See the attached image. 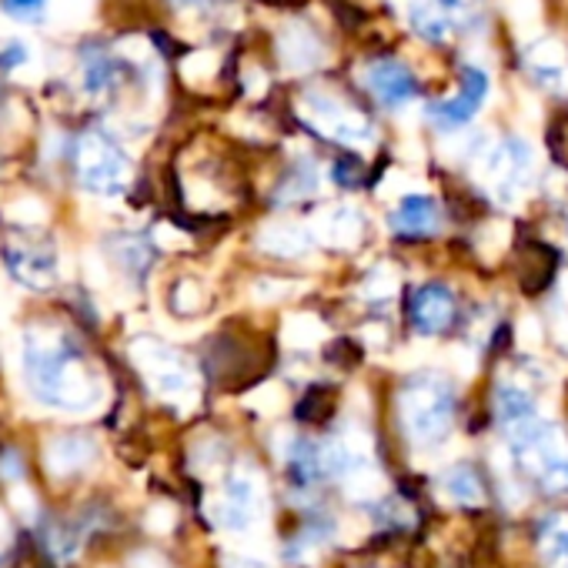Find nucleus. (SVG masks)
Segmentation results:
<instances>
[{"label":"nucleus","mask_w":568,"mask_h":568,"mask_svg":"<svg viewBox=\"0 0 568 568\" xmlns=\"http://www.w3.org/2000/svg\"><path fill=\"white\" fill-rule=\"evenodd\" d=\"M24 368L31 392L44 405L64 412H88L101 398V382L94 368L64 332L31 328L24 338Z\"/></svg>","instance_id":"1"},{"label":"nucleus","mask_w":568,"mask_h":568,"mask_svg":"<svg viewBox=\"0 0 568 568\" xmlns=\"http://www.w3.org/2000/svg\"><path fill=\"white\" fill-rule=\"evenodd\" d=\"M515 465L545 491H568V438L551 422H521L511 428Z\"/></svg>","instance_id":"2"},{"label":"nucleus","mask_w":568,"mask_h":568,"mask_svg":"<svg viewBox=\"0 0 568 568\" xmlns=\"http://www.w3.org/2000/svg\"><path fill=\"white\" fill-rule=\"evenodd\" d=\"M402 425L412 442L438 445L452 432L455 418V395L435 375H418L402 388Z\"/></svg>","instance_id":"3"},{"label":"nucleus","mask_w":568,"mask_h":568,"mask_svg":"<svg viewBox=\"0 0 568 568\" xmlns=\"http://www.w3.org/2000/svg\"><path fill=\"white\" fill-rule=\"evenodd\" d=\"M74 171L78 181L91 191V194H121L131 184V161L124 154V148L108 134V131H84L78 138L74 148Z\"/></svg>","instance_id":"4"},{"label":"nucleus","mask_w":568,"mask_h":568,"mask_svg":"<svg viewBox=\"0 0 568 568\" xmlns=\"http://www.w3.org/2000/svg\"><path fill=\"white\" fill-rule=\"evenodd\" d=\"M305 114L312 121V128L332 141H345V144H368L375 138V128L365 114H358L355 108L335 101V98H322V94H308L305 101Z\"/></svg>","instance_id":"5"},{"label":"nucleus","mask_w":568,"mask_h":568,"mask_svg":"<svg viewBox=\"0 0 568 568\" xmlns=\"http://www.w3.org/2000/svg\"><path fill=\"white\" fill-rule=\"evenodd\" d=\"M134 358H138L141 372L148 375V382L154 385L158 395L187 398L194 392V375H191L187 362L178 352H171V348H164L158 342H138Z\"/></svg>","instance_id":"6"},{"label":"nucleus","mask_w":568,"mask_h":568,"mask_svg":"<svg viewBox=\"0 0 568 568\" xmlns=\"http://www.w3.org/2000/svg\"><path fill=\"white\" fill-rule=\"evenodd\" d=\"M4 257H8L11 277H18L21 284H28V288H34V292L54 288V281H58V257H54V247L48 241L34 237V241L8 244L4 247Z\"/></svg>","instance_id":"7"},{"label":"nucleus","mask_w":568,"mask_h":568,"mask_svg":"<svg viewBox=\"0 0 568 568\" xmlns=\"http://www.w3.org/2000/svg\"><path fill=\"white\" fill-rule=\"evenodd\" d=\"M488 94V78L481 71H465L462 74V94L458 98H448V101H438L428 108V118L442 128H462L475 118V111L481 108Z\"/></svg>","instance_id":"8"},{"label":"nucleus","mask_w":568,"mask_h":568,"mask_svg":"<svg viewBox=\"0 0 568 568\" xmlns=\"http://www.w3.org/2000/svg\"><path fill=\"white\" fill-rule=\"evenodd\" d=\"M412 322L422 335H442L455 322V295L438 281L425 284L412 298Z\"/></svg>","instance_id":"9"},{"label":"nucleus","mask_w":568,"mask_h":568,"mask_svg":"<svg viewBox=\"0 0 568 568\" xmlns=\"http://www.w3.org/2000/svg\"><path fill=\"white\" fill-rule=\"evenodd\" d=\"M368 91L385 104V108H402L415 98L418 84L412 78V71L398 61H375L365 74Z\"/></svg>","instance_id":"10"},{"label":"nucleus","mask_w":568,"mask_h":568,"mask_svg":"<svg viewBox=\"0 0 568 568\" xmlns=\"http://www.w3.org/2000/svg\"><path fill=\"white\" fill-rule=\"evenodd\" d=\"M528 68H531V78L548 88V91H565L568 88V61H565V51L555 38H541L538 44L528 48Z\"/></svg>","instance_id":"11"},{"label":"nucleus","mask_w":568,"mask_h":568,"mask_svg":"<svg viewBox=\"0 0 568 568\" xmlns=\"http://www.w3.org/2000/svg\"><path fill=\"white\" fill-rule=\"evenodd\" d=\"M392 227L405 237H425L438 227V204L425 194H408L392 214Z\"/></svg>","instance_id":"12"},{"label":"nucleus","mask_w":568,"mask_h":568,"mask_svg":"<svg viewBox=\"0 0 568 568\" xmlns=\"http://www.w3.org/2000/svg\"><path fill=\"white\" fill-rule=\"evenodd\" d=\"M261 515V495L251 478H231L224 491V521L231 528H251V521Z\"/></svg>","instance_id":"13"},{"label":"nucleus","mask_w":568,"mask_h":568,"mask_svg":"<svg viewBox=\"0 0 568 568\" xmlns=\"http://www.w3.org/2000/svg\"><path fill=\"white\" fill-rule=\"evenodd\" d=\"M538 545H541V558H545L551 568H568V515L548 518V521L541 525Z\"/></svg>","instance_id":"14"},{"label":"nucleus","mask_w":568,"mask_h":568,"mask_svg":"<svg viewBox=\"0 0 568 568\" xmlns=\"http://www.w3.org/2000/svg\"><path fill=\"white\" fill-rule=\"evenodd\" d=\"M445 491L458 501V505H481L485 501V488H481V478H478V471L475 468H468V465H458V468H452L448 471V478H445Z\"/></svg>","instance_id":"15"},{"label":"nucleus","mask_w":568,"mask_h":568,"mask_svg":"<svg viewBox=\"0 0 568 568\" xmlns=\"http://www.w3.org/2000/svg\"><path fill=\"white\" fill-rule=\"evenodd\" d=\"M495 408H498V418L505 425H521L531 418V395L518 385H501L498 388V398H495Z\"/></svg>","instance_id":"16"},{"label":"nucleus","mask_w":568,"mask_h":568,"mask_svg":"<svg viewBox=\"0 0 568 568\" xmlns=\"http://www.w3.org/2000/svg\"><path fill=\"white\" fill-rule=\"evenodd\" d=\"M412 28H415L425 41L442 44V41H448V34H452V18H448L438 4H422V8L412 11Z\"/></svg>","instance_id":"17"},{"label":"nucleus","mask_w":568,"mask_h":568,"mask_svg":"<svg viewBox=\"0 0 568 568\" xmlns=\"http://www.w3.org/2000/svg\"><path fill=\"white\" fill-rule=\"evenodd\" d=\"M322 234L332 244H352L362 237V217L352 207H335L325 221H322Z\"/></svg>","instance_id":"18"},{"label":"nucleus","mask_w":568,"mask_h":568,"mask_svg":"<svg viewBox=\"0 0 568 568\" xmlns=\"http://www.w3.org/2000/svg\"><path fill=\"white\" fill-rule=\"evenodd\" d=\"M264 241H267V247H271L274 254H284V257L305 254L308 244H312V237H308L298 224H274V227L264 234Z\"/></svg>","instance_id":"19"},{"label":"nucleus","mask_w":568,"mask_h":568,"mask_svg":"<svg viewBox=\"0 0 568 568\" xmlns=\"http://www.w3.org/2000/svg\"><path fill=\"white\" fill-rule=\"evenodd\" d=\"M111 81H114V64H111V58L101 54V51L88 54V58H84V84H88V91H91V94H104V91L111 88Z\"/></svg>","instance_id":"20"},{"label":"nucleus","mask_w":568,"mask_h":568,"mask_svg":"<svg viewBox=\"0 0 568 568\" xmlns=\"http://www.w3.org/2000/svg\"><path fill=\"white\" fill-rule=\"evenodd\" d=\"M0 8L18 21H38L44 14V0H0Z\"/></svg>","instance_id":"21"},{"label":"nucleus","mask_w":568,"mask_h":568,"mask_svg":"<svg viewBox=\"0 0 568 568\" xmlns=\"http://www.w3.org/2000/svg\"><path fill=\"white\" fill-rule=\"evenodd\" d=\"M435 4L455 21V18H465L468 11H471V0H435Z\"/></svg>","instance_id":"22"},{"label":"nucleus","mask_w":568,"mask_h":568,"mask_svg":"<svg viewBox=\"0 0 568 568\" xmlns=\"http://www.w3.org/2000/svg\"><path fill=\"white\" fill-rule=\"evenodd\" d=\"M338 181H342V184H358V181H362V164L345 161V164L338 168Z\"/></svg>","instance_id":"23"},{"label":"nucleus","mask_w":568,"mask_h":568,"mask_svg":"<svg viewBox=\"0 0 568 568\" xmlns=\"http://www.w3.org/2000/svg\"><path fill=\"white\" fill-rule=\"evenodd\" d=\"M231 568H264V565H257V561H251V558H234Z\"/></svg>","instance_id":"24"}]
</instances>
